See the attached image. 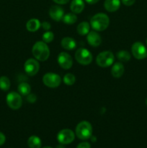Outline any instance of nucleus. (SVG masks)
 Here are the masks:
<instances>
[{"label": "nucleus", "mask_w": 147, "mask_h": 148, "mask_svg": "<svg viewBox=\"0 0 147 148\" xmlns=\"http://www.w3.org/2000/svg\"><path fill=\"white\" fill-rule=\"evenodd\" d=\"M50 49L47 43L43 41H37L33 45L32 53L35 59L40 62H45L50 56Z\"/></svg>", "instance_id": "nucleus-1"}, {"label": "nucleus", "mask_w": 147, "mask_h": 148, "mask_svg": "<svg viewBox=\"0 0 147 148\" xmlns=\"http://www.w3.org/2000/svg\"><path fill=\"white\" fill-rule=\"evenodd\" d=\"M110 25V18L105 13L99 12L92 16L90 20V25L95 31H103Z\"/></svg>", "instance_id": "nucleus-2"}, {"label": "nucleus", "mask_w": 147, "mask_h": 148, "mask_svg": "<svg viewBox=\"0 0 147 148\" xmlns=\"http://www.w3.org/2000/svg\"><path fill=\"white\" fill-rule=\"evenodd\" d=\"M76 135L82 140H86L92 135V124L87 121H82L76 127Z\"/></svg>", "instance_id": "nucleus-3"}, {"label": "nucleus", "mask_w": 147, "mask_h": 148, "mask_svg": "<svg viewBox=\"0 0 147 148\" xmlns=\"http://www.w3.org/2000/svg\"><path fill=\"white\" fill-rule=\"evenodd\" d=\"M115 56L110 51H105L97 55L96 59V63L99 66L106 68L113 64Z\"/></svg>", "instance_id": "nucleus-4"}, {"label": "nucleus", "mask_w": 147, "mask_h": 148, "mask_svg": "<svg viewBox=\"0 0 147 148\" xmlns=\"http://www.w3.org/2000/svg\"><path fill=\"white\" fill-rule=\"evenodd\" d=\"M75 59L82 65H89L92 63L93 56L92 53L88 49L80 48L75 52Z\"/></svg>", "instance_id": "nucleus-5"}, {"label": "nucleus", "mask_w": 147, "mask_h": 148, "mask_svg": "<svg viewBox=\"0 0 147 148\" xmlns=\"http://www.w3.org/2000/svg\"><path fill=\"white\" fill-rule=\"evenodd\" d=\"M43 82L48 88H58L61 83V78L58 74L48 72L43 75Z\"/></svg>", "instance_id": "nucleus-6"}, {"label": "nucleus", "mask_w": 147, "mask_h": 148, "mask_svg": "<svg viewBox=\"0 0 147 148\" xmlns=\"http://www.w3.org/2000/svg\"><path fill=\"white\" fill-rule=\"evenodd\" d=\"M6 101L11 109L18 110L22 105V99L21 95L17 92H10L7 94Z\"/></svg>", "instance_id": "nucleus-7"}, {"label": "nucleus", "mask_w": 147, "mask_h": 148, "mask_svg": "<svg viewBox=\"0 0 147 148\" xmlns=\"http://www.w3.org/2000/svg\"><path fill=\"white\" fill-rule=\"evenodd\" d=\"M74 133L69 129H64V130H61L57 134V140L60 144H70L74 140Z\"/></svg>", "instance_id": "nucleus-8"}, {"label": "nucleus", "mask_w": 147, "mask_h": 148, "mask_svg": "<svg viewBox=\"0 0 147 148\" xmlns=\"http://www.w3.org/2000/svg\"><path fill=\"white\" fill-rule=\"evenodd\" d=\"M131 52L135 59H144L147 57V49L141 42H135L131 46Z\"/></svg>", "instance_id": "nucleus-9"}, {"label": "nucleus", "mask_w": 147, "mask_h": 148, "mask_svg": "<svg viewBox=\"0 0 147 148\" xmlns=\"http://www.w3.org/2000/svg\"><path fill=\"white\" fill-rule=\"evenodd\" d=\"M26 74L29 76H35L40 70V64L35 59H28L24 64Z\"/></svg>", "instance_id": "nucleus-10"}, {"label": "nucleus", "mask_w": 147, "mask_h": 148, "mask_svg": "<svg viewBox=\"0 0 147 148\" xmlns=\"http://www.w3.org/2000/svg\"><path fill=\"white\" fill-rule=\"evenodd\" d=\"M59 66L63 69H69L73 66V59L67 52H61L57 57Z\"/></svg>", "instance_id": "nucleus-11"}, {"label": "nucleus", "mask_w": 147, "mask_h": 148, "mask_svg": "<svg viewBox=\"0 0 147 148\" xmlns=\"http://www.w3.org/2000/svg\"><path fill=\"white\" fill-rule=\"evenodd\" d=\"M64 15V10L59 5H53L49 10V16L53 20L59 22Z\"/></svg>", "instance_id": "nucleus-12"}, {"label": "nucleus", "mask_w": 147, "mask_h": 148, "mask_svg": "<svg viewBox=\"0 0 147 148\" xmlns=\"http://www.w3.org/2000/svg\"><path fill=\"white\" fill-rule=\"evenodd\" d=\"M88 43L92 47H98L102 43V38L97 31H89L86 36Z\"/></svg>", "instance_id": "nucleus-13"}, {"label": "nucleus", "mask_w": 147, "mask_h": 148, "mask_svg": "<svg viewBox=\"0 0 147 148\" xmlns=\"http://www.w3.org/2000/svg\"><path fill=\"white\" fill-rule=\"evenodd\" d=\"M104 7L109 12H116L120 7V0H105Z\"/></svg>", "instance_id": "nucleus-14"}, {"label": "nucleus", "mask_w": 147, "mask_h": 148, "mask_svg": "<svg viewBox=\"0 0 147 148\" xmlns=\"http://www.w3.org/2000/svg\"><path fill=\"white\" fill-rule=\"evenodd\" d=\"M125 71L123 64L121 62H116L114 64L111 69V74L115 78H120L122 76Z\"/></svg>", "instance_id": "nucleus-15"}, {"label": "nucleus", "mask_w": 147, "mask_h": 148, "mask_svg": "<svg viewBox=\"0 0 147 148\" xmlns=\"http://www.w3.org/2000/svg\"><path fill=\"white\" fill-rule=\"evenodd\" d=\"M84 7L85 4L83 0H72L70 9L74 14H80L84 10Z\"/></svg>", "instance_id": "nucleus-16"}, {"label": "nucleus", "mask_w": 147, "mask_h": 148, "mask_svg": "<svg viewBox=\"0 0 147 148\" xmlns=\"http://www.w3.org/2000/svg\"><path fill=\"white\" fill-rule=\"evenodd\" d=\"M62 48L65 50L71 51L74 49L76 46V42L74 38L71 37L63 38L61 42Z\"/></svg>", "instance_id": "nucleus-17"}, {"label": "nucleus", "mask_w": 147, "mask_h": 148, "mask_svg": "<svg viewBox=\"0 0 147 148\" xmlns=\"http://www.w3.org/2000/svg\"><path fill=\"white\" fill-rule=\"evenodd\" d=\"M41 27L40 20L36 18L30 19L26 23V28L30 32H35Z\"/></svg>", "instance_id": "nucleus-18"}, {"label": "nucleus", "mask_w": 147, "mask_h": 148, "mask_svg": "<svg viewBox=\"0 0 147 148\" xmlns=\"http://www.w3.org/2000/svg\"><path fill=\"white\" fill-rule=\"evenodd\" d=\"M76 30L80 36H86L90 31V24L86 21L82 22L78 25Z\"/></svg>", "instance_id": "nucleus-19"}, {"label": "nucleus", "mask_w": 147, "mask_h": 148, "mask_svg": "<svg viewBox=\"0 0 147 148\" xmlns=\"http://www.w3.org/2000/svg\"><path fill=\"white\" fill-rule=\"evenodd\" d=\"M41 145V140L37 136H30L27 140V145L30 148H40Z\"/></svg>", "instance_id": "nucleus-20"}, {"label": "nucleus", "mask_w": 147, "mask_h": 148, "mask_svg": "<svg viewBox=\"0 0 147 148\" xmlns=\"http://www.w3.org/2000/svg\"><path fill=\"white\" fill-rule=\"evenodd\" d=\"M18 92L20 95H24V96H27V95L30 93L31 92V87L27 82H21L20 85H18Z\"/></svg>", "instance_id": "nucleus-21"}, {"label": "nucleus", "mask_w": 147, "mask_h": 148, "mask_svg": "<svg viewBox=\"0 0 147 148\" xmlns=\"http://www.w3.org/2000/svg\"><path fill=\"white\" fill-rule=\"evenodd\" d=\"M62 21L67 25H73L77 21V16L74 13H67L64 14L62 18Z\"/></svg>", "instance_id": "nucleus-22"}, {"label": "nucleus", "mask_w": 147, "mask_h": 148, "mask_svg": "<svg viewBox=\"0 0 147 148\" xmlns=\"http://www.w3.org/2000/svg\"><path fill=\"white\" fill-rule=\"evenodd\" d=\"M131 53L126 50H121L117 53V58L121 62H127L131 59Z\"/></svg>", "instance_id": "nucleus-23"}, {"label": "nucleus", "mask_w": 147, "mask_h": 148, "mask_svg": "<svg viewBox=\"0 0 147 148\" xmlns=\"http://www.w3.org/2000/svg\"><path fill=\"white\" fill-rule=\"evenodd\" d=\"M11 82L10 79L6 76H2L0 77V89L3 91H7L10 88Z\"/></svg>", "instance_id": "nucleus-24"}, {"label": "nucleus", "mask_w": 147, "mask_h": 148, "mask_svg": "<svg viewBox=\"0 0 147 148\" xmlns=\"http://www.w3.org/2000/svg\"><path fill=\"white\" fill-rule=\"evenodd\" d=\"M63 81L66 85L71 86L76 82V77L71 73H67L64 75L63 78Z\"/></svg>", "instance_id": "nucleus-25"}, {"label": "nucleus", "mask_w": 147, "mask_h": 148, "mask_svg": "<svg viewBox=\"0 0 147 148\" xmlns=\"http://www.w3.org/2000/svg\"><path fill=\"white\" fill-rule=\"evenodd\" d=\"M42 38H43V42H45L46 43H49L53 41V39H54V34H53V32L48 30V31H46V33H43Z\"/></svg>", "instance_id": "nucleus-26"}, {"label": "nucleus", "mask_w": 147, "mask_h": 148, "mask_svg": "<svg viewBox=\"0 0 147 148\" xmlns=\"http://www.w3.org/2000/svg\"><path fill=\"white\" fill-rule=\"evenodd\" d=\"M27 101L30 103H35L37 101V96H36L35 94L30 93L29 95H27Z\"/></svg>", "instance_id": "nucleus-27"}, {"label": "nucleus", "mask_w": 147, "mask_h": 148, "mask_svg": "<svg viewBox=\"0 0 147 148\" xmlns=\"http://www.w3.org/2000/svg\"><path fill=\"white\" fill-rule=\"evenodd\" d=\"M41 27H43V29L44 30H46V31H48L49 30L51 27V25L48 23V22H43V23H41Z\"/></svg>", "instance_id": "nucleus-28"}, {"label": "nucleus", "mask_w": 147, "mask_h": 148, "mask_svg": "<svg viewBox=\"0 0 147 148\" xmlns=\"http://www.w3.org/2000/svg\"><path fill=\"white\" fill-rule=\"evenodd\" d=\"M76 148H91V145L87 142H83V143H79Z\"/></svg>", "instance_id": "nucleus-29"}, {"label": "nucleus", "mask_w": 147, "mask_h": 148, "mask_svg": "<svg viewBox=\"0 0 147 148\" xmlns=\"http://www.w3.org/2000/svg\"><path fill=\"white\" fill-rule=\"evenodd\" d=\"M135 1V0H122V3L125 6H132Z\"/></svg>", "instance_id": "nucleus-30"}, {"label": "nucleus", "mask_w": 147, "mask_h": 148, "mask_svg": "<svg viewBox=\"0 0 147 148\" xmlns=\"http://www.w3.org/2000/svg\"><path fill=\"white\" fill-rule=\"evenodd\" d=\"M6 141V137L2 132H0V146L4 144Z\"/></svg>", "instance_id": "nucleus-31"}, {"label": "nucleus", "mask_w": 147, "mask_h": 148, "mask_svg": "<svg viewBox=\"0 0 147 148\" xmlns=\"http://www.w3.org/2000/svg\"><path fill=\"white\" fill-rule=\"evenodd\" d=\"M55 3L58 4H66L69 1V0H53Z\"/></svg>", "instance_id": "nucleus-32"}, {"label": "nucleus", "mask_w": 147, "mask_h": 148, "mask_svg": "<svg viewBox=\"0 0 147 148\" xmlns=\"http://www.w3.org/2000/svg\"><path fill=\"white\" fill-rule=\"evenodd\" d=\"M99 0H85L86 3L89 4H96L97 2H98Z\"/></svg>", "instance_id": "nucleus-33"}, {"label": "nucleus", "mask_w": 147, "mask_h": 148, "mask_svg": "<svg viewBox=\"0 0 147 148\" xmlns=\"http://www.w3.org/2000/svg\"><path fill=\"white\" fill-rule=\"evenodd\" d=\"M56 148H66V147H64V145H63V144H60V145H59L56 146Z\"/></svg>", "instance_id": "nucleus-34"}, {"label": "nucleus", "mask_w": 147, "mask_h": 148, "mask_svg": "<svg viewBox=\"0 0 147 148\" xmlns=\"http://www.w3.org/2000/svg\"><path fill=\"white\" fill-rule=\"evenodd\" d=\"M43 148H52V147H48V146H46V147H44Z\"/></svg>", "instance_id": "nucleus-35"}, {"label": "nucleus", "mask_w": 147, "mask_h": 148, "mask_svg": "<svg viewBox=\"0 0 147 148\" xmlns=\"http://www.w3.org/2000/svg\"><path fill=\"white\" fill-rule=\"evenodd\" d=\"M146 106H147V98L146 99Z\"/></svg>", "instance_id": "nucleus-36"}, {"label": "nucleus", "mask_w": 147, "mask_h": 148, "mask_svg": "<svg viewBox=\"0 0 147 148\" xmlns=\"http://www.w3.org/2000/svg\"><path fill=\"white\" fill-rule=\"evenodd\" d=\"M146 45H147V39H146Z\"/></svg>", "instance_id": "nucleus-37"}]
</instances>
